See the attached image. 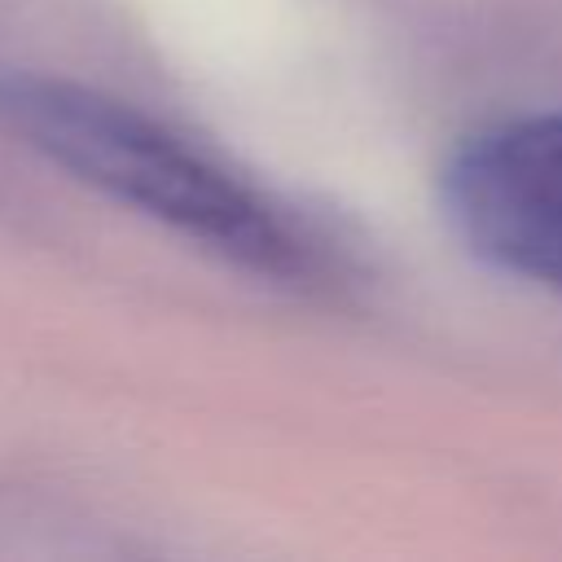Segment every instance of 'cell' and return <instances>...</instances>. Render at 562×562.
I'll return each instance as SVG.
<instances>
[{"mask_svg":"<svg viewBox=\"0 0 562 562\" xmlns=\"http://www.w3.org/2000/svg\"><path fill=\"white\" fill-rule=\"evenodd\" d=\"M443 206L479 259L562 290V114L474 132L443 167Z\"/></svg>","mask_w":562,"mask_h":562,"instance_id":"obj_2","label":"cell"},{"mask_svg":"<svg viewBox=\"0 0 562 562\" xmlns=\"http://www.w3.org/2000/svg\"><path fill=\"white\" fill-rule=\"evenodd\" d=\"M0 123L105 198L277 285L329 281L321 241L272 198L136 105L57 75H0Z\"/></svg>","mask_w":562,"mask_h":562,"instance_id":"obj_1","label":"cell"}]
</instances>
